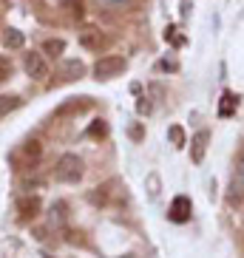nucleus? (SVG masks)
I'll return each instance as SVG.
<instances>
[{
    "instance_id": "obj_3",
    "label": "nucleus",
    "mask_w": 244,
    "mask_h": 258,
    "mask_svg": "<svg viewBox=\"0 0 244 258\" xmlns=\"http://www.w3.org/2000/svg\"><path fill=\"white\" fill-rule=\"evenodd\" d=\"M191 213H193V202L188 196H176L168 207V219L173 224H185V221H191Z\"/></svg>"
},
{
    "instance_id": "obj_14",
    "label": "nucleus",
    "mask_w": 244,
    "mask_h": 258,
    "mask_svg": "<svg viewBox=\"0 0 244 258\" xmlns=\"http://www.w3.org/2000/svg\"><path fill=\"white\" fill-rule=\"evenodd\" d=\"M145 190H148V196H151V199H159V190H162V179H159V173H148V179H145Z\"/></svg>"
},
{
    "instance_id": "obj_17",
    "label": "nucleus",
    "mask_w": 244,
    "mask_h": 258,
    "mask_svg": "<svg viewBox=\"0 0 244 258\" xmlns=\"http://www.w3.org/2000/svg\"><path fill=\"white\" fill-rule=\"evenodd\" d=\"M66 6H69V15L71 17H83V0H66Z\"/></svg>"
},
{
    "instance_id": "obj_9",
    "label": "nucleus",
    "mask_w": 244,
    "mask_h": 258,
    "mask_svg": "<svg viewBox=\"0 0 244 258\" xmlns=\"http://www.w3.org/2000/svg\"><path fill=\"white\" fill-rule=\"evenodd\" d=\"M83 74H85V66L80 60H66L60 66V77H63V80H80Z\"/></svg>"
},
{
    "instance_id": "obj_4",
    "label": "nucleus",
    "mask_w": 244,
    "mask_h": 258,
    "mask_svg": "<svg viewBox=\"0 0 244 258\" xmlns=\"http://www.w3.org/2000/svg\"><path fill=\"white\" fill-rule=\"evenodd\" d=\"M80 43H83V48H88V51H105L108 43L111 40L102 34L99 29H94V26H88V29L80 31Z\"/></svg>"
},
{
    "instance_id": "obj_10",
    "label": "nucleus",
    "mask_w": 244,
    "mask_h": 258,
    "mask_svg": "<svg viewBox=\"0 0 244 258\" xmlns=\"http://www.w3.org/2000/svg\"><path fill=\"white\" fill-rule=\"evenodd\" d=\"M236 108H238V97H236V94H233V91H224V94H221L219 116H224V119H227V116L236 114Z\"/></svg>"
},
{
    "instance_id": "obj_13",
    "label": "nucleus",
    "mask_w": 244,
    "mask_h": 258,
    "mask_svg": "<svg viewBox=\"0 0 244 258\" xmlns=\"http://www.w3.org/2000/svg\"><path fill=\"white\" fill-rule=\"evenodd\" d=\"M66 51V40H46L43 43V54H48V57H60V54Z\"/></svg>"
},
{
    "instance_id": "obj_5",
    "label": "nucleus",
    "mask_w": 244,
    "mask_h": 258,
    "mask_svg": "<svg viewBox=\"0 0 244 258\" xmlns=\"http://www.w3.org/2000/svg\"><path fill=\"white\" fill-rule=\"evenodd\" d=\"M23 69H26V74H29L31 80H46L48 77V66H46V60H43V54H37V51L26 54Z\"/></svg>"
},
{
    "instance_id": "obj_16",
    "label": "nucleus",
    "mask_w": 244,
    "mask_h": 258,
    "mask_svg": "<svg viewBox=\"0 0 244 258\" xmlns=\"http://www.w3.org/2000/svg\"><path fill=\"white\" fill-rule=\"evenodd\" d=\"M105 134H108V125H105L102 119H97V122L91 125V128H88V137H91V139H97V137H105Z\"/></svg>"
},
{
    "instance_id": "obj_7",
    "label": "nucleus",
    "mask_w": 244,
    "mask_h": 258,
    "mask_svg": "<svg viewBox=\"0 0 244 258\" xmlns=\"http://www.w3.org/2000/svg\"><path fill=\"white\" fill-rule=\"evenodd\" d=\"M17 213H20V221L37 219V213H40V199H37V196H23L20 202H17Z\"/></svg>"
},
{
    "instance_id": "obj_21",
    "label": "nucleus",
    "mask_w": 244,
    "mask_h": 258,
    "mask_svg": "<svg viewBox=\"0 0 244 258\" xmlns=\"http://www.w3.org/2000/svg\"><path fill=\"white\" fill-rule=\"evenodd\" d=\"M137 111H139V114H151V111H153V105L148 102V97H142V99L137 102Z\"/></svg>"
},
{
    "instance_id": "obj_20",
    "label": "nucleus",
    "mask_w": 244,
    "mask_h": 258,
    "mask_svg": "<svg viewBox=\"0 0 244 258\" xmlns=\"http://www.w3.org/2000/svg\"><path fill=\"white\" fill-rule=\"evenodd\" d=\"M23 153L29 156V159H40V142H26Z\"/></svg>"
},
{
    "instance_id": "obj_1",
    "label": "nucleus",
    "mask_w": 244,
    "mask_h": 258,
    "mask_svg": "<svg viewBox=\"0 0 244 258\" xmlns=\"http://www.w3.org/2000/svg\"><path fill=\"white\" fill-rule=\"evenodd\" d=\"M54 176H57L60 182H66V184L80 182V179H83V159H80L77 153L60 156V162H57V167H54Z\"/></svg>"
},
{
    "instance_id": "obj_23",
    "label": "nucleus",
    "mask_w": 244,
    "mask_h": 258,
    "mask_svg": "<svg viewBox=\"0 0 244 258\" xmlns=\"http://www.w3.org/2000/svg\"><path fill=\"white\" fill-rule=\"evenodd\" d=\"M128 134H131V139H142V137H145V131L139 128V125H131V131H128Z\"/></svg>"
},
{
    "instance_id": "obj_15",
    "label": "nucleus",
    "mask_w": 244,
    "mask_h": 258,
    "mask_svg": "<svg viewBox=\"0 0 244 258\" xmlns=\"http://www.w3.org/2000/svg\"><path fill=\"white\" fill-rule=\"evenodd\" d=\"M168 139L176 145V148H182V145H185V131L179 128V125H170V128H168Z\"/></svg>"
},
{
    "instance_id": "obj_24",
    "label": "nucleus",
    "mask_w": 244,
    "mask_h": 258,
    "mask_svg": "<svg viewBox=\"0 0 244 258\" xmlns=\"http://www.w3.org/2000/svg\"><path fill=\"white\" fill-rule=\"evenodd\" d=\"M108 3H128V0H108Z\"/></svg>"
},
{
    "instance_id": "obj_2",
    "label": "nucleus",
    "mask_w": 244,
    "mask_h": 258,
    "mask_svg": "<svg viewBox=\"0 0 244 258\" xmlns=\"http://www.w3.org/2000/svg\"><path fill=\"white\" fill-rule=\"evenodd\" d=\"M122 69H125V60L108 54V57H99V60L94 62V77H97V80H111V77L122 74Z\"/></svg>"
},
{
    "instance_id": "obj_8",
    "label": "nucleus",
    "mask_w": 244,
    "mask_h": 258,
    "mask_svg": "<svg viewBox=\"0 0 244 258\" xmlns=\"http://www.w3.org/2000/svg\"><path fill=\"white\" fill-rule=\"evenodd\" d=\"M230 199L233 202H238V199L244 196V159H238V165H236V170H233V182H230Z\"/></svg>"
},
{
    "instance_id": "obj_18",
    "label": "nucleus",
    "mask_w": 244,
    "mask_h": 258,
    "mask_svg": "<svg viewBox=\"0 0 244 258\" xmlns=\"http://www.w3.org/2000/svg\"><path fill=\"white\" fill-rule=\"evenodd\" d=\"M6 77H12V60H9V57H3V54H0V83H3Z\"/></svg>"
},
{
    "instance_id": "obj_12",
    "label": "nucleus",
    "mask_w": 244,
    "mask_h": 258,
    "mask_svg": "<svg viewBox=\"0 0 244 258\" xmlns=\"http://www.w3.org/2000/svg\"><path fill=\"white\" fill-rule=\"evenodd\" d=\"M20 105H23V99H20V97H15V94H3V97H0V116L17 111Z\"/></svg>"
},
{
    "instance_id": "obj_22",
    "label": "nucleus",
    "mask_w": 244,
    "mask_h": 258,
    "mask_svg": "<svg viewBox=\"0 0 244 258\" xmlns=\"http://www.w3.org/2000/svg\"><path fill=\"white\" fill-rule=\"evenodd\" d=\"M176 69H179V62L176 60H162L159 62V71H176Z\"/></svg>"
},
{
    "instance_id": "obj_19",
    "label": "nucleus",
    "mask_w": 244,
    "mask_h": 258,
    "mask_svg": "<svg viewBox=\"0 0 244 258\" xmlns=\"http://www.w3.org/2000/svg\"><path fill=\"white\" fill-rule=\"evenodd\" d=\"M176 31H179L176 26H168V29H165V40H170L173 46H182V43H185V37H179Z\"/></svg>"
},
{
    "instance_id": "obj_11",
    "label": "nucleus",
    "mask_w": 244,
    "mask_h": 258,
    "mask_svg": "<svg viewBox=\"0 0 244 258\" xmlns=\"http://www.w3.org/2000/svg\"><path fill=\"white\" fill-rule=\"evenodd\" d=\"M26 37H23V31H17V29H6L3 31V46L6 48H23Z\"/></svg>"
},
{
    "instance_id": "obj_6",
    "label": "nucleus",
    "mask_w": 244,
    "mask_h": 258,
    "mask_svg": "<svg viewBox=\"0 0 244 258\" xmlns=\"http://www.w3.org/2000/svg\"><path fill=\"white\" fill-rule=\"evenodd\" d=\"M207 142H210V134H207V131H199L196 137L191 139V159L196 162V165H202V159H205Z\"/></svg>"
}]
</instances>
